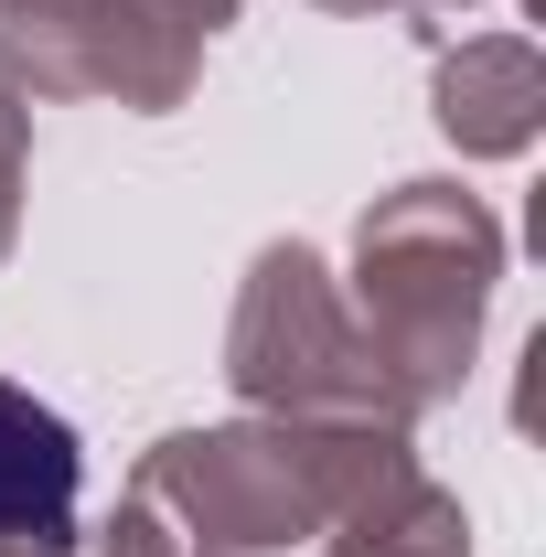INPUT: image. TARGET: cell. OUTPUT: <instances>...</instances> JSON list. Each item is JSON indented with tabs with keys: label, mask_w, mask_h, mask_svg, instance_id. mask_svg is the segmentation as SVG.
Returning a JSON list of instances; mask_svg holds the SVG:
<instances>
[{
	"label": "cell",
	"mask_w": 546,
	"mask_h": 557,
	"mask_svg": "<svg viewBox=\"0 0 546 557\" xmlns=\"http://www.w3.org/2000/svg\"><path fill=\"white\" fill-rule=\"evenodd\" d=\"M75 493H86V440L54 397L0 375V536H54L75 547Z\"/></svg>",
	"instance_id": "obj_6"
},
{
	"label": "cell",
	"mask_w": 546,
	"mask_h": 557,
	"mask_svg": "<svg viewBox=\"0 0 546 557\" xmlns=\"http://www.w3.org/2000/svg\"><path fill=\"white\" fill-rule=\"evenodd\" d=\"M429 119L461 161H525L546 129V54L536 33H461L429 65Z\"/></svg>",
	"instance_id": "obj_5"
},
{
	"label": "cell",
	"mask_w": 546,
	"mask_h": 557,
	"mask_svg": "<svg viewBox=\"0 0 546 557\" xmlns=\"http://www.w3.org/2000/svg\"><path fill=\"white\" fill-rule=\"evenodd\" d=\"M322 557H472V515H461L450 483H429L418 461H397V472L322 536Z\"/></svg>",
	"instance_id": "obj_7"
},
{
	"label": "cell",
	"mask_w": 546,
	"mask_h": 557,
	"mask_svg": "<svg viewBox=\"0 0 546 557\" xmlns=\"http://www.w3.org/2000/svg\"><path fill=\"white\" fill-rule=\"evenodd\" d=\"M418 11H472V0H418Z\"/></svg>",
	"instance_id": "obj_11"
},
{
	"label": "cell",
	"mask_w": 546,
	"mask_h": 557,
	"mask_svg": "<svg viewBox=\"0 0 546 557\" xmlns=\"http://www.w3.org/2000/svg\"><path fill=\"white\" fill-rule=\"evenodd\" d=\"M493 289H504V225H493L482 194L397 183V194L364 205L343 300H353L364 344L386 354V375H397V397L418 418L461 397V375L482 354V322H493Z\"/></svg>",
	"instance_id": "obj_2"
},
{
	"label": "cell",
	"mask_w": 546,
	"mask_h": 557,
	"mask_svg": "<svg viewBox=\"0 0 546 557\" xmlns=\"http://www.w3.org/2000/svg\"><path fill=\"white\" fill-rule=\"evenodd\" d=\"M311 11H343V22H364V11H418V0H311Z\"/></svg>",
	"instance_id": "obj_10"
},
{
	"label": "cell",
	"mask_w": 546,
	"mask_h": 557,
	"mask_svg": "<svg viewBox=\"0 0 546 557\" xmlns=\"http://www.w3.org/2000/svg\"><path fill=\"white\" fill-rule=\"evenodd\" d=\"M225 386L247 418H322V429H418L386 354L364 344L353 300L322 247L278 236L247 258L236 322H225Z\"/></svg>",
	"instance_id": "obj_3"
},
{
	"label": "cell",
	"mask_w": 546,
	"mask_h": 557,
	"mask_svg": "<svg viewBox=\"0 0 546 557\" xmlns=\"http://www.w3.org/2000/svg\"><path fill=\"white\" fill-rule=\"evenodd\" d=\"M75 557H194V547H183V525L129 483L119 504H108V525H97V536H75Z\"/></svg>",
	"instance_id": "obj_8"
},
{
	"label": "cell",
	"mask_w": 546,
	"mask_h": 557,
	"mask_svg": "<svg viewBox=\"0 0 546 557\" xmlns=\"http://www.w3.org/2000/svg\"><path fill=\"white\" fill-rule=\"evenodd\" d=\"M247 0H0V86L33 97H119L172 119L204 54L236 33Z\"/></svg>",
	"instance_id": "obj_4"
},
{
	"label": "cell",
	"mask_w": 546,
	"mask_h": 557,
	"mask_svg": "<svg viewBox=\"0 0 546 557\" xmlns=\"http://www.w3.org/2000/svg\"><path fill=\"white\" fill-rule=\"evenodd\" d=\"M22 183H33V108L0 86V258H11V236H22Z\"/></svg>",
	"instance_id": "obj_9"
},
{
	"label": "cell",
	"mask_w": 546,
	"mask_h": 557,
	"mask_svg": "<svg viewBox=\"0 0 546 557\" xmlns=\"http://www.w3.org/2000/svg\"><path fill=\"white\" fill-rule=\"evenodd\" d=\"M397 461H418L408 429H322V418H214L139 450L129 483L183 525V547L269 557L322 547Z\"/></svg>",
	"instance_id": "obj_1"
},
{
	"label": "cell",
	"mask_w": 546,
	"mask_h": 557,
	"mask_svg": "<svg viewBox=\"0 0 546 557\" xmlns=\"http://www.w3.org/2000/svg\"><path fill=\"white\" fill-rule=\"evenodd\" d=\"M204 557H225V547H204Z\"/></svg>",
	"instance_id": "obj_12"
}]
</instances>
